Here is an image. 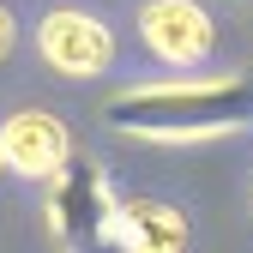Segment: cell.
<instances>
[{
    "label": "cell",
    "instance_id": "cell-2",
    "mask_svg": "<svg viewBox=\"0 0 253 253\" xmlns=\"http://www.w3.org/2000/svg\"><path fill=\"white\" fill-rule=\"evenodd\" d=\"M42 193V223L60 247H103V229H109V211H115V181L103 163L90 157H67L48 181Z\"/></svg>",
    "mask_w": 253,
    "mask_h": 253
},
{
    "label": "cell",
    "instance_id": "cell-3",
    "mask_svg": "<svg viewBox=\"0 0 253 253\" xmlns=\"http://www.w3.org/2000/svg\"><path fill=\"white\" fill-rule=\"evenodd\" d=\"M37 54L60 79H103L115 67V30L84 6H54L37 24Z\"/></svg>",
    "mask_w": 253,
    "mask_h": 253
},
{
    "label": "cell",
    "instance_id": "cell-8",
    "mask_svg": "<svg viewBox=\"0 0 253 253\" xmlns=\"http://www.w3.org/2000/svg\"><path fill=\"white\" fill-rule=\"evenodd\" d=\"M0 175H6V157H0Z\"/></svg>",
    "mask_w": 253,
    "mask_h": 253
},
{
    "label": "cell",
    "instance_id": "cell-6",
    "mask_svg": "<svg viewBox=\"0 0 253 253\" xmlns=\"http://www.w3.org/2000/svg\"><path fill=\"white\" fill-rule=\"evenodd\" d=\"M103 241L109 247H126V253H181L187 241H193V223H187L181 205L151 199V193H133V199H115Z\"/></svg>",
    "mask_w": 253,
    "mask_h": 253
},
{
    "label": "cell",
    "instance_id": "cell-5",
    "mask_svg": "<svg viewBox=\"0 0 253 253\" xmlns=\"http://www.w3.org/2000/svg\"><path fill=\"white\" fill-rule=\"evenodd\" d=\"M0 157H6L12 175L48 181V175L73 157V126L60 121L54 109H18V115L0 121Z\"/></svg>",
    "mask_w": 253,
    "mask_h": 253
},
{
    "label": "cell",
    "instance_id": "cell-7",
    "mask_svg": "<svg viewBox=\"0 0 253 253\" xmlns=\"http://www.w3.org/2000/svg\"><path fill=\"white\" fill-rule=\"evenodd\" d=\"M12 48H18V18H12L6 6H0V60H6Z\"/></svg>",
    "mask_w": 253,
    "mask_h": 253
},
{
    "label": "cell",
    "instance_id": "cell-4",
    "mask_svg": "<svg viewBox=\"0 0 253 253\" xmlns=\"http://www.w3.org/2000/svg\"><path fill=\"white\" fill-rule=\"evenodd\" d=\"M139 42L169 73H199L217 48V24L199 0H145L139 6Z\"/></svg>",
    "mask_w": 253,
    "mask_h": 253
},
{
    "label": "cell",
    "instance_id": "cell-1",
    "mask_svg": "<svg viewBox=\"0 0 253 253\" xmlns=\"http://www.w3.org/2000/svg\"><path fill=\"white\" fill-rule=\"evenodd\" d=\"M103 121L121 139L139 145H205L235 139L253 126V79L217 73V79H151L126 84L103 103Z\"/></svg>",
    "mask_w": 253,
    "mask_h": 253
}]
</instances>
